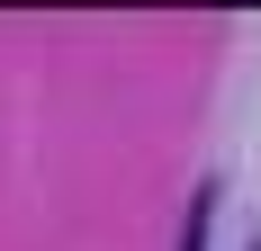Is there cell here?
Masks as SVG:
<instances>
[{"label":"cell","instance_id":"cell-1","mask_svg":"<svg viewBox=\"0 0 261 251\" xmlns=\"http://www.w3.org/2000/svg\"><path fill=\"white\" fill-rule=\"evenodd\" d=\"M207 215H216V179H198V198H189V225H180V251H207Z\"/></svg>","mask_w":261,"mask_h":251},{"label":"cell","instance_id":"cell-2","mask_svg":"<svg viewBox=\"0 0 261 251\" xmlns=\"http://www.w3.org/2000/svg\"><path fill=\"white\" fill-rule=\"evenodd\" d=\"M252 251H261V233H252Z\"/></svg>","mask_w":261,"mask_h":251}]
</instances>
